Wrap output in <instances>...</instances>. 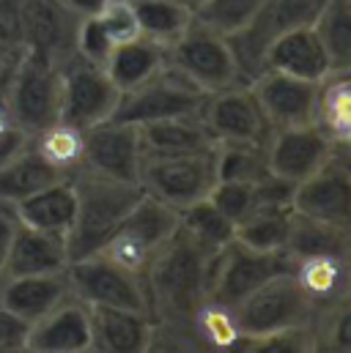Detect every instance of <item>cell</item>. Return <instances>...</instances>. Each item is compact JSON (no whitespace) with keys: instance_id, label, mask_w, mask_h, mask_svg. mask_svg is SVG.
<instances>
[{"instance_id":"1","label":"cell","mask_w":351,"mask_h":353,"mask_svg":"<svg viewBox=\"0 0 351 353\" xmlns=\"http://www.w3.org/2000/svg\"><path fill=\"white\" fill-rule=\"evenodd\" d=\"M69 178L77 194L75 222L66 236V250L72 263L77 258L99 252L146 192L140 183L102 176L88 168H77Z\"/></svg>"},{"instance_id":"2","label":"cell","mask_w":351,"mask_h":353,"mask_svg":"<svg viewBox=\"0 0 351 353\" xmlns=\"http://www.w3.org/2000/svg\"><path fill=\"white\" fill-rule=\"evenodd\" d=\"M61 66L30 52H19L11 61L0 85L8 112L28 137L61 121Z\"/></svg>"},{"instance_id":"3","label":"cell","mask_w":351,"mask_h":353,"mask_svg":"<svg viewBox=\"0 0 351 353\" xmlns=\"http://www.w3.org/2000/svg\"><path fill=\"white\" fill-rule=\"evenodd\" d=\"M231 312L239 329V343L316 321V307L310 296L302 290L294 268L280 271L272 279H266L261 288H256Z\"/></svg>"},{"instance_id":"4","label":"cell","mask_w":351,"mask_h":353,"mask_svg":"<svg viewBox=\"0 0 351 353\" xmlns=\"http://www.w3.org/2000/svg\"><path fill=\"white\" fill-rule=\"evenodd\" d=\"M324 0H266L247 25L228 36L242 83L256 80L263 72V58L269 47L285 33L313 25Z\"/></svg>"},{"instance_id":"5","label":"cell","mask_w":351,"mask_h":353,"mask_svg":"<svg viewBox=\"0 0 351 353\" xmlns=\"http://www.w3.org/2000/svg\"><path fill=\"white\" fill-rule=\"evenodd\" d=\"M168 66L203 93L242 83L228 36L211 30L200 19H192L173 44H168Z\"/></svg>"},{"instance_id":"6","label":"cell","mask_w":351,"mask_h":353,"mask_svg":"<svg viewBox=\"0 0 351 353\" xmlns=\"http://www.w3.org/2000/svg\"><path fill=\"white\" fill-rule=\"evenodd\" d=\"M217 148L178 157H143L137 183L154 200L184 211L217 186Z\"/></svg>"},{"instance_id":"7","label":"cell","mask_w":351,"mask_h":353,"mask_svg":"<svg viewBox=\"0 0 351 353\" xmlns=\"http://www.w3.org/2000/svg\"><path fill=\"white\" fill-rule=\"evenodd\" d=\"M178 225L181 216L176 208L154 200L151 194H143L99 252L137 274H146L160 250L173 239Z\"/></svg>"},{"instance_id":"8","label":"cell","mask_w":351,"mask_h":353,"mask_svg":"<svg viewBox=\"0 0 351 353\" xmlns=\"http://www.w3.org/2000/svg\"><path fill=\"white\" fill-rule=\"evenodd\" d=\"M69 290L91 307H121L149 312V290L143 274L107 258L104 252H93L66 265Z\"/></svg>"},{"instance_id":"9","label":"cell","mask_w":351,"mask_h":353,"mask_svg":"<svg viewBox=\"0 0 351 353\" xmlns=\"http://www.w3.org/2000/svg\"><path fill=\"white\" fill-rule=\"evenodd\" d=\"M294 268V261L285 252H258L236 239L222 247L209 271V301L234 310L239 301H245L256 288H261L266 279H272L280 271Z\"/></svg>"},{"instance_id":"10","label":"cell","mask_w":351,"mask_h":353,"mask_svg":"<svg viewBox=\"0 0 351 353\" xmlns=\"http://www.w3.org/2000/svg\"><path fill=\"white\" fill-rule=\"evenodd\" d=\"M206 96L209 93H203L187 77H181L171 66H165L160 74H154L143 85L121 93L113 121L140 126V123L176 118V115H200Z\"/></svg>"},{"instance_id":"11","label":"cell","mask_w":351,"mask_h":353,"mask_svg":"<svg viewBox=\"0 0 351 353\" xmlns=\"http://www.w3.org/2000/svg\"><path fill=\"white\" fill-rule=\"evenodd\" d=\"M61 121L83 132L110 121L121 99L104 66L88 63L77 52L61 63Z\"/></svg>"},{"instance_id":"12","label":"cell","mask_w":351,"mask_h":353,"mask_svg":"<svg viewBox=\"0 0 351 353\" xmlns=\"http://www.w3.org/2000/svg\"><path fill=\"white\" fill-rule=\"evenodd\" d=\"M200 118L211 137L220 143L236 145H269L274 129L266 121V112L247 83L214 90L206 96Z\"/></svg>"},{"instance_id":"13","label":"cell","mask_w":351,"mask_h":353,"mask_svg":"<svg viewBox=\"0 0 351 353\" xmlns=\"http://www.w3.org/2000/svg\"><path fill=\"white\" fill-rule=\"evenodd\" d=\"M80 19L64 0H22L25 52L61 66L75 55Z\"/></svg>"},{"instance_id":"14","label":"cell","mask_w":351,"mask_h":353,"mask_svg":"<svg viewBox=\"0 0 351 353\" xmlns=\"http://www.w3.org/2000/svg\"><path fill=\"white\" fill-rule=\"evenodd\" d=\"M335 143L319 129V123L307 126H291V129H274L269 145H266V162L269 173L288 183H299L313 176L319 168H324L335 157Z\"/></svg>"},{"instance_id":"15","label":"cell","mask_w":351,"mask_h":353,"mask_svg":"<svg viewBox=\"0 0 351 353\" xmlns=\"http://www.w3.org/2000/svg\"><path fill=\"white\" fill-rule=\"evenodd\" d=\"M86 148H83V168L102 173V176L132 181L137 183L140 162H143V145L140 132L135 123L124 121H104L83 132Z\"/></svg>"},{"instance_id":"16","label":"cell","mask_w":351,"mask_h":353,"mask_svg":"<svg viewBox=\"0 0 351 353\" xmlns=\"http://www.w3.org/2000/svg\"><path fill=\"white\" fill-rule=\"evenodd\" d=\"M291 208L296 214L351 228V165L335 151V157L313 176L294 186Z\"/></svg>"},{"instance_id":"17","label":"cell","mask_w":351,"mask_h":353,"mask_svg":"<svg viewBox=\"0 0 351 353\" xmlns=\"http://www.w3.org/2000/svg\"><path fill=\"white\" fill-rule=\"evenodd\" d=\"M247 85L256 93L272 129H291V126L316 123L319 85L321 83H310V80H299V77H291L283 72L263 69Z\"/></svg>"},{"instance_id":"18","label":"cell","mask_w":351,"mask_h":353,"mask_svg":"<svg viewBox=\"0 0 351 353\" xmlns=\"http://www.w3.org/2000/svg\"><path fill=\"white\" fill-rule=\"evenodd\" d=\"M28 351L36 353H86L93 351L91 304L75 293L64 296L50 312L30 323Z\"/></svg>"},{"instance_id":"19","label":"cell","mask_w":351,"mask_h":353,"mask_svg":"<svg viewBox=\"0 0 351 353\" xmlns=\"http://www.w3.org/2000/svg\"><path fill=\"white\" fill-rule=\"evenodd\" d=\"M91 329H93V351H151L154 321L149 312L121 310V307H91Z\"/></svg>"},{"instance_id":"20","label":"cell","mask_w":351,"mask_h":353,"mask_svg":"<svg viewBox=\"0 0 351 353\" xmlns=\"http://www.w3.org/2000/svg\"><path fill=\"white\" fill-rule=\"evenodd\" d=\"M263 69L283 72V74L310 80V83H321L332 72L327 50L313 25L296 28V30L285 33L283 39H277L263 58Z\"/></svg>"},{"instance_id":"21","label":"cell","mask_w":351,"mask_h":353,"mask_svg":"<svg viewBox=\"0 0 351 353\" xmlns=\"http://www.w3.org/2000/svg\"><path fill=\"white\" fill-rule=\"evenodd\" d=\"M66 271L58 274H22L0 279V304L19 315L22 321L33 323L44 312H50L64 296H69Z\"/></svg>"},{"instance_id":"22","label":"cell","mask_w":351,"mask_h":353,"mask_svg":"<svg viewBox=\"0 0 351 353\" xmlns=\"http://www.w3.org/2000/svg\"><path fill=\"white\" fill-rule=\"evenodd\" d=\"M143 157H178L217 148V140L206 129L200 115H176L151 123H140Z\"/></svg>"},{"instance_id":"23","label":"cell","mask_w":351,"mask_h":353,"mask_svg":"<svg viewBox=\"0 0 351 353\" xmlns=\"http://www.w3.org/2000/svg\"><path fill=\"white\" fill-rule=\"evenodd\" d=\"M66 265H69L66 239L17 222L3 279L22 276V274H58V271H66Z\"/></svg>"},{"instance_id":"24","label":"cell","mask_w":351,"mask_h":353,"mask_svg":"<svg viewBox=\"0 0 351 353\" xmlns=\"http://www.w3.org/2000/svg\"><path fill=\"white\" fill-rule=\"evenodd\" d=\"M75 211H77V194H75L72 178L55 181V183L39 189L36 194L14 203V214L22 225L61 236V239L69 236Z\"/></svg>"},{"instance_id":"25","label":"cell","mask_w":351,"mask_h":353,"mask_svg":"<svg viewBox=\"0 0 351 353\" xmlns=\"http://www.w3.org/2000/svg\"><path fill=\"white\" fill-rule=\"evenodd\" d=\"M285 255L291 261L302 258H351V228H341L324 219H313L305 214H296L291 208V230L285 241Z\"/></svg>"},{"instance_id":"26","label":"cell","mask_w":351,"mask_h":353,"mask_svg":"<svg viewBox=\"0 0 351 353\" xmlns=\"http://www.w3.org/2000/svg\"><path fill=\"white\" fill-rule=\"evenodd\" d=\"M165 66H168V47H162L146 36H137L132 41L115 44L113 55L104 63V72L115 83V88L124 93V90L143 85L146 80L160 74Z\"/></svg>"},{"instance_id":"27","label":"cell","mask_w":351,"mask_h":353,"mask_svg":"<svg viewBox=\"0 0 351 353\" xmlns=\"http://www.w3.org/2000/svg\"><path fill=\"white\" fill-rule=\"evenodd\" d=\"M294 274L302 290L310 296L316 315L351 290L349 258H332V255L302 258V261H294Z\"/></svg>"},{"instance_id":"28","label":"cell","mask_w":351,"mask_h":353,"mask_svg":"<svg viewBox=\"0 0 351 353\" xmlns=\"http://www.w3.org/2000/svg\"><path fill=\"white\" fill-rule=\"evenodd\" d=\"M61 170H55L53 165H47L36 148L28 143L19 154H14L8 162L0 165V200L3 203H19L30 194H36L39 189L55 183V181H64Z\"/></svg>"},{"instance_id":"29","label":"cell","mask_w":351,"mask_h":353,"mask_svg":"<svg viewBox=\"0 0 351 353\" xmlns=\"http://www.w3.org/2000/svg\"><path fill=\"white\" fill-rule=\"evenodd\" d=\"M316 123L335 148L351 143V72H330L321 80Z\"/></svg>"},{"instance_id":"30","label":"cell","mask_w":351,"mask_h":353,"mask_svg":"<svg viewBox=\"0 0 351 353\" xmlns=\"http://www.w3.org/2000/svg\"><path fill=\"white\" fill-rule=\"evenodd\" d=\"M132 8L137 14L140 36L162 47L173 44L195 19V11L187 8L181 0H132Z\"/></svg>"},{"instance_id":"31","label":"cell","mask_w":351,"mask_h":353,"mask_svg":"<svg viewBox=\"0 0 351 353\" xmlns=\"http://www.w3.org/2000/svg\"><path fill=\"white\" fill-rule=\"evenodd\" d=\"M332 72H351V0H324L313 22Z\"/></svg>"},{"instance_id":"32","label":"cell","mask_w":351,"mask_h":353,"mask_svg":"<svg viewBox=\"0 0 351 353\" xmlns=\"http://www.w3.org/2000/svg\"><path fill=\"white\" fill-rule=\"evenodd\" d=\"M30 145L47 165H53L64 176H72L77 168H83V148H86L83 129L66 121H55L47 129L36 132L30 137Z\"/></svg>"},{"instance_id":"33","label":"cell","mask_w":351,"mask_h":353,"mask_svg":"<svg viewBox=\"0 0 351 353\" xmlns=\"http://www.w3.org/2000/svg\"><path fill=\"white\" fill-rule=\"evenodd\" d=\"M178 216H181V228L211 252H220L236 239V222L225 216L222 208L211 197H203L187 205L184 211H178Z\"/></svg>"},{"instance_id":"34","label":"cell","mask_w":351,"mask_h":353,"mask_svg":"<svg viewBox=\"0 0 351 353\" xmlns=\"http://www.w3.org/2000/svg\"><path fill=\"white\" fill-rule=\"evenodd\" d=\"M291 208H261L236 225V241L258 252H285Z\"/></svg>"},{"instance_id":"35","label":"cell","mask_w":351,"mask_h":353,"mask_svg":"<svg viewBox=\"0 0 351 353\" xmlns=\"http://www.w3.org/2000/svg\"><path fill=\"white\" fill-rule=\"evenodd\" d=\"M217 176L220 181H247L258 183L269 178L266 162V145H236V143H220L217 145Z\"/></svg>"},{"instance_id":"36","label":"cell","mask_w":351,"mask_h":353,"mask_svg":"<svg viewBox=\"0 0 351 353\" xmlns=\"http://www.w3.org/2000/svg\"><path fill=\"white\" fill-rule=\"evenodd\" d=\"M319 351H351V290L316 315Z\"/></svg>"},{"instance_id":"37","label":"cell","mask_w":351,"mask_h":353,"mask_svg":"<svg viewBox=\"0 0 351 353\" xmlns=\"http://www.w3.org/2000/svg\"><path fill=\"white\" fill-rule=\"evenodd\" d=\"M263 3L266 0H209L195 14V19H200L203 25H209L211 30H217L222 36H231L253 19V14L261 8Z\"/></svg>"},{"instance_id":"38","label":"cell","mask_w":351,"mask_h":353,"mask_svg":"<svg viewBox=\"0 0 351 353\" xmlns=\"http://www.w3.org/2000/svg\"><path fill=\"white\" fill-rule=\"evenodd\" d=\"M234 351H266V353L319 351L316 321H313V323H302V326H291V329H280V332H274V334L256 337V340H242V343H236Z\"/></svg>"},{"instance_id":"39","label":"cell","mask_w":351,"mask_h":353,"mask_svg":"<svg viewBox=\"0 0 351 353\" xmlns=\"http://www.w3.org/2000/svg\"><path fill=\"white\" fill-rule=\"evenodd\" d=\"M225 216H231L236 225L245 222L247 216H253L256 211H261L258 203V186L247 183V181H217V186L209 194Z\"/></svg>"},{"instance_id":"40","label":"cell","mask_w":351,"mask_h":353,"mask_svg":"<svg viewBox=\"0 0 351 353\" xmlns=\"http://www.w3.org/2000/svg\"><path fill=\"white\" fill-rule=\"evenodd\" d=\"M115 50V41L110 39V33L104 30V25L99 22L96 14L83 17L80 19V28H77V41H75V52L88 61V63H96V66H104L107 58L113 55Z\"/></svg>"},{"instance_id":"41","label":"cell","mask_w":351,"mask_h":353,"mask_svg":"<svg viewBox=\"0 0 351 353\" xmlns=\"http://www.w3.org/2000/svg\"><path fill=\"white\" fill-rule=\"evenodd\" d=\"M96 17L115 44H124V41H132L140 36V25H137L132 0H107Z\"/></svg>"},{"instance_id":"42","label":"cell","mask_w":351,"mask_h":353,"mask_svg":"<svg viewBox=\"0 0 351 353\" xmlns=\"http://www.w3.org/2000/svg\"><path fill=\"white\" fill-rule=\"evenodd\" d=\"M0 52L8 58L25 52L22 0H0Z\"/></svg>"},{"instance_id":"43","label":"cell","mask_w":351,"mask_h":353,"mask_svg":"<svg viewBox=\"0 0 351 353\" xmlns=\"http://www.w3.org/2000/svg\"><path fill=\"white\" fill-rule=\"evenodd\" d=\"M28 334H30V323L0 304V353L28 351Z\"/></svg>"},{"instance_id":"44","label":"cell","mask_w":351,"mask_h":353,"mask_svg":"<svg viewBox=\"0 0 351 353\" xmlns=\"http://www.w3.org/2000/svg\"><path fill=\"white\" fill-rule=\"evenodd\" d=\"M28 143H30V137L19 129V123L14 121V115L8 112V107L0 96V165L8 162L14 154H19Z\"/></svg>"},{"instance_id":"45","label":"cell","mask_w":351,"mask_h":353,"mask_svg":"<svg viewBox=\"0 0 351 353\" xmlns=\"http://www.w3.org/2000/svg\"><path fill=\"white\" fill-rule=\"evenodd\" d=\"M17 222H19V219H17V214H14V205L0 200V279H3V274H6L11 241H14V233H17Z\"/></svg>"},{"instance_id":"46","label":"cell","mask_w":351,"mask_h":353,"mask_svg":"<svg viewBox=\"0 0 351 353\" xmlns=\"http://www.w3.org/2000/svg\"><path fill=\"white\" fill-rule=\"evenodd\" d=\"M75 14H80V17H91V14H99L102 8H104V3L107 0H64Z\"/></svg>"},{"instance_id":"47","label":"cell","mask_w":351,"mask_h":353,"mask_svg":"<svg viewBox=\"0 0 351 353\" xmlns=\"http://www.w3.org/2000/svg\"><path fill=\"white\" fill-rule=\"evenodd\" d=\"M11 61H14V58H8V55H3V52H0V85H3L6 74H8V66H11Z\"/></svg>"},{"instance_id":"48","label":"cell","mask_w":351,"mask_h":353,"mask_svg":"<svg viewBox=\"0 0 351 353\" xmlns=\"http://www.w3.org/2000/svg\"><path fill=\"white\" fill-rule=\"evenodd\" d=\"M181 3H184V6H187V8H192V11H195V14H198V11H200V8H203V6H206V3H209V0H181Z\"/></svg>"},{"instance_id":"49","label":"cell","mask_w":351,"mask_h":353,"mask_svg":"<svg viewBox=\"0 0 351 353\" xmlns=\"http://www.w3.org/2000/svg\"><path fill=\"white\" fill-rule=\"evenodd\" d=\"M338 154H341V157H343V159L351 165V143H346V145H338Z\"/></svg>"},{"instance_id":"50","label":"cell","mask_w":351,"mask_h":353,"mask_svg":"<svg viewBox=\"0 0 351 353\" xmlns=\"http://www.w3.org/2000/svg\"><path fill=\"white\" fill-rule=\"evenodd\" d=\"M349 263H351V258H349Z\"/></svg>"}]
</instances>
